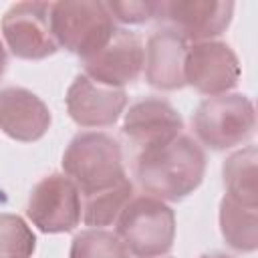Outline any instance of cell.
<instances>
[{"mask_svg":"<svg viewBox=\"0 0 258 258\" xmlns=\"http://www.w3.org/2000/svg\"><path fill=\"white\" fill-rule=\"evenodd\" d=\"M206 173V153L189 135L141 149L135 175L143 191L161 202H177L194 194Z\"/></svg>","mask_w":258,"mask_h":258,"instance_id":"cell-1","label":"cell"},{"mask_svg":"<svg viewBox=\"0 0 258 258\" xmlns=\"http://www.w3.org/2000/svg\"><path fill=\"white\" fill-rule=\"evenodd\" d=\"M62 171L85 198L129 179L119 141L101 131H85L71 139L62 153Z\"/></svg>","mask_w":258,"mask_h":258,"instance_id":"cell-2","label":"cell"},{"mask_svg":"<svg viewBox=\"0 0 258 258\" xmlns=\"http://www.w3.org/2000/svg\"><path fill=\"white\" fill-rule=\"evenodd\" d=\"M50 30L58 46L85 60L97 54L117 28L107 2L62 0L50 4Z\"/></svg>","mask_w":258,"mask_h":258,"instance_id":"cell-3","label":"cell"},{"mask_svg":"<svg viewBox=\"0 0 258 258\" xmlns=\"http://www.w3.org/2000/svg\"><path fill=\"white\" fill-rule=\"evenodd\" d=\"M115 234L135 258H157L173 246L175 214L153 196H137L131 198L119 216Z\"/></svg>","mask_w":258,"mask_h":258,"instance_id":"cell-4","label":"cell"},{"mask_svg":"<svg viewBox=\"0 0 258 258\" xmlns=\"http://www.w3.org/2000/svg\"><path fill=\"white\" fill-rule=\"evenodd\" d=\"M256 109L242 93H224L204 99L194 113V131L198 139L216 149H230L254 135Z\"/></svg>","mask_w":258,"mask_h":258,"instance_id":"cell-5","label":"cell"},{"mask_svg":"<svg viewBox=\"0 0 258 258\" xmlns=\"http://www.w3.org/2000/svg\"><path fill=\"white\" fill-rule=\"evenodd\" d=\"M26 216L44 234L71 232L83 218L81 191L64 173H50L32 187Z\"/></svg>","mask_w":258,"mask_h":258,"instance_id":"cell-6","label":"cell"},{"mask_svg":"<svg viewBox=\"0 0 258 258\" xmlns=\"http://www.w3.org/2000/svg\"><path fill=\"white\" fill-rule=\"evenodd\" d=\"M52 2H16L0 24L2 38L10 52L24 60H42L58 50L50 30Z\"/></svg>","mask_w":258,"mask_h":258,"instance_id":"cell-7","label":"cell"},{"mask_svg":"<svg viewBox=\"0 0 258 258\" xmlns=\"http://www.w3.org/2000/svg\"><path fill=\"white\" fill-rule=\"evenodd\" d=\"M242 69L236 52L222 40H204L187 46L183 77L198 93L216 97L230 93L240 81Z\"/></svg>","mask_w":258,"mask_h":258,"instance_id":"cell-8","label":"cell"},{"mask_svg":"<svg viewBox=\"0 0 258 258\" xmlns=\"http://www.w3.org/2000/svg\"><path fill=\"white\" fill-rule=\"evenodd\" d=\"M145 62V44L129 30H115L111 40L93 56L83 60L85 75L99 85L123 89L133 83Z\"/></svg>","mask_w":258,"mask_h":258,"instance_id":"cell-9","label":"cell"},{"mask_svg":"<svg viewBox=\"0 0 258 258\" xmlns=\"http://www.w3.org/2000/svg\"><path fill=\"white\" fill-rule=\"evenodd\" d=\"M71 119L81 127H111L127 107V93L95 83L85 73L77 75L64 95Z\"/></svg>","mask_w":258,"mask_h":258,"instance_id":"cell-10","label":"cell"},{"mask_svg":"<svg viewBox=\"0 0 258 258\" xmlns=\"http://www.w3.org/2000/svg\"><path fill=\"white\" fill-rule=\"evenodd\" d=\"M159 16L185 40L204 42L220 36L232 22L234 2L220 0H171L159 2Z\"/></svg>","mask_w":258,"mask_h":258,"instance_id":"cell-11","label":"cell"},{"mask_svg":"<svg viewBox=\"0 0 258 258\" xmlns=\"http://www.w3.org/2000/svg\"><path fill=\"white\" fill-rule=\"evenodd\" d=\"M50 109L32 91L24 87L0 89V129L14 141L32 143L50 129Z\"/></svg>","mask_w":258,"mask_h":258,"instance_id":"cell-12","label":"cell"},{"mask_svg":"<svg viewBox=\"0 0 258 258\" xmlns=\"http://www.w3.org/2000/svg\"><path fill=\"white\" fill-rule=\"evenodd\" d=\"M181 129V115L165 99L145 97L123 113V133L143 149L171 141Z\"/></svg>","mask_w":258,"mask_h":258,"instance_id":"cell-13","label":"cell"},{"mask_svg":"<svg viewBox=\"0 0 258 258\" xmlns=\"http://www.w3.org/2000/svg\"><path fill=\"white\" fill-rule=\"evenodd\" d=\"M187 40L171 26L157 28L145 44V81L159 91H175L185 87L183 67Z\"/></svg>","mask_w":258,"mask_h":258,"instance_id":"cell-14","label":"cell"},{"mask_svg":"<svg viewBox=\"0 0 258 258\" xmlns=\"http://www.w3.org/2000/svg\"><path fill=\"white\" fill-rule=\"evenodd\" d=\"M258 151L254 145H248L232 153L222 165V177L226 196L242 206L258 208V177H256Z\"/></svg>","mask_w":258,"mask_h":258,"instance_id":"cell-15","label":"cell"},{"mask_svg":"<svg viewBox=\"0 0 258 258\" xmlns=\"http://www.w3.org/2000/svg\"><path fill=\"white\" fill-rule=\"evenodd\" d=\"M258 208L242 206L224 196L220 202V232L226 244L238 252H254L258 248Z\"/></svg>","mask_w":258,"mask_h":258,"instance_id":"cell-16","label":"cell"},{"mask_svg":"<svg viewBox=\"0 0 258 258\" xmlns=\"http://www.w3.org/2000/svg\"><path fill=\"white\" fill-rule=\"evenodd\" d=\"M133 198V183L125 179L123 183L97 191L85 198L83 204V222L95 230H103L105 226L117 224L119 216L123 214L125 206Z\"/></svg>","mask_w":258,"mask_h":258,"instance_id":"cell-17","label":"cell"},{"mask_svg":"<svg viewBox=\"0 0 258 258\" xmlns=\"http://www.w3.org/2000/svg\"><path fill=\"white\" fill-rule=\"evenodd\" d=\"M69 258H129V250L115 232L91 228L73 238Z\"/></svg>","mask_w":258,"mask_h":258,"instance_id":"cell-18","label":"cell"},{"mask_svg":"<svg viewBox=\"0 0 258 258\" xmlns=\"http://www.w3.org/2000/svg\"><path fill=\"white\" fill-rule=\"evenodd\" d=\"M34 248L32 228L16 214H0V258H30Z\"/></svg>","mask_w":258,"mask_h":258,"instance_id":"cell-19","label":"cell"},{"mask_svg":"<svg viewBox=\"0 0 258 258\" xmlns=\"http://www.w3.org/2000/svg\"><path fill=\"white\" fill-rule=\"evenodd\" d=\"M113 20L123 24H143L159 16V2L151 0H129V2H107Z\"/></svg>","mask_w":258,"mask_h":258,"instance_id":"cell-20","label":"cell"},{"mask_svg":"<svg viewBox=\"0 0 258 258\" xmlns=\"http://www.w3.org/2000/svg\"><path fill=\"white\" fill-rule=\"evenodd\" d=\"M6 64H8V56H6V46H4V42H2V38H0V79H2L4 71H6Z\"/></svg>","mask_w":258,"mask_h":258,"instance_id":"cell-21","label":"cell"},{"mask_svg":"<svg viewBox=\"0 0 258 258\" xmlns=\"http://www.w3.org/2000/svg\"><path fill=\"white\" fill-rule=\"evenodd\" d=\"M200 258H230V256L224 254V252H208V254H204V256H200Z\"/></svg>","mask_w":258,"mask_h":258,"instance_id":"cell-22","label":"cell"}]
</instances>
